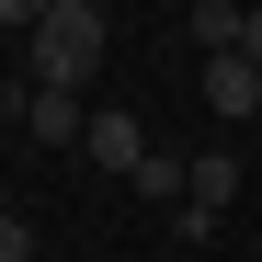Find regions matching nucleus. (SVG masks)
<instances>
[{
  "label": "nucleus",
  "mask_w": 262,
  "mask_h": 262,
  "mask_svg": "<svg viewBox=\"0 0 262 262\" xmlns=\"http://www.w3.org/2000/svg\"><path fill=\"white\" fill-rule=\"evenodd\" d=\"M103 0H46V23L23 34V69H34V92H80V80L103 69Z\"/></svg>",
  "instance_id": "obj_1"
},
{
  "label": "nucleus",
  "mask_w": 262,
  "mask_h": 262,
  "mask_svg": "<svg viewBox=\"0 0 262 262\" xmlns=\"http://www.w3.org/2000/svg\"><path fill=\"white\" fill-rule=\"evenodd\" d=\"M228 205H239V148H194L183 160V239H205Z\"/></svg>",
  "instance_id": "obj_2"
},
{
  "label": "nucleus",
  "mask_w": 262,
  "mask_h": 262,
  "mask_svg": "<svg viewBox=\"0 0 262 262\" xmlns=\"http://www.w3.org/2000/svg\"><path fill=\"white\" fill-rule=\"evenodd\" d=\"M80 160H103V171H125V183H137V160H148V125L103 103V114H92V137H80Z\"/></svg>",
  "instance_id": "obj_3"
},
{
  "label": "nucleus",
  "mask_w": 262,
  "mask_h": 262,
  "mask_svg": "<svg viewBox=\"0 0 262 262\" xmlns=\"http://www.w3.org/2000/svg\"><path fill=\"white\" fill-rule=\"evenodd\" d=\"M23 125H34V148H80L92 137V103L80 92H23Z\"/></svg>",
  "instance_id": "obj_4"
},
{
  "label": "nucleus",
  "mask_w": 262,
  "mask_h": 262,
  "mask_svg": "<svg viewBox=\"0 0 262 262\" xmlns=\"http://www.w3.org/2000/svg\"><path fill=\"white\" fill-rule=\"evenodd\" d=\"M205 103L228 114V125H251V114H262V69H251L239 46H228V57H205Z\"/></svg>",
  "instance_id": "obj_5"
},
{
  "label": "nucleus",
  "mask_w": 262,
  "mask_h": 262,
  "mask_svg": "<svg viewBox=\"0 0 262 262\" xmlns=\"http://www.w3.org/2000/svg\"><path fill=\"white\" fill-rule=\"evenodd\" d=\"M239 23H251L239 0H194V46H216V57H228V46H239Z\"/></svg>",
  "instance_id": "obj_6"
},
{
  "label": "nucleus",
  "mask_w": 262,
  "mask_h": 262,
  "mask_svg": "<svg viewBox=\"0 0 262 262\" xmlns=\"http://www.w3.org/2000/svg\"><path fill=\"white\" fill-rule=\"evenodd\" d=\"M137 194H160V205H183V160H171V148H148V160H137Z\"/></svg>",
  "instance_id": "obj_7"
},
{
  "label": "nucleus",
  "mask_w": 262,
  "mask_h": 262,
  "mask_svg": "<svg viewBox=\"0 0 262 262\" xmlns=\"http://www.w3.org/2000/svg\"><path fill=\"white\" fill-rule=\"evenodd\" d=\"M46 23V0H0V34H34Z\"/></svg>",
  "instance_id": "obj_8"
},
{
  "label": "nucleus",
  "mask_w": 262,
  "mask_h": 262,
  "mask_svg": "<svg viewBox=\"0 0 262 262\" xmlns=\"http://www.w3.org/2000/svg\"><path fill=\"white\" fill-rule=\"evenodd\" d=\"M0 262H34V228H23V216H0Z\"/></svg>",
  "instance_id": "obj_9"
},
{
  "label": "nucleus",
  "mask_w": 262,
  "mask_h": 262,
  "mask_svg": "<svg viewBox=\"0 0 262 262\" xmlns=\"http://www.w3.org/2000/svg\"><path fill=\"white\" fill-rule=\"evenodd\" d=\"M239 57H251V69H262V0H251V23H239Z\"/></svg>",
  "instance_id": "obj_10"
},
{
  "label": "nucleus",
  "mask_w": 262,
  "mask_h": 262,
  "mask_svg": "<svg viewBox=\"0 0 262 262\" xmlns=\"http://www.w3.org/2000/svg\"><path fill=\"white\" fill-rule=\"evenodd\" d=\"M0 216H12V183H0Z\"/></svg>",
  "instance_id": "obj_11"
}]
</instances>
